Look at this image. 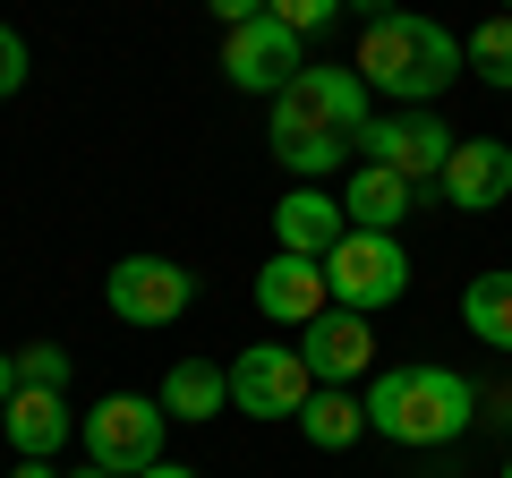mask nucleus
<instances>
[{
	"label": "nucleus",
	"mask_w": 512,
	"mask_h": 478,
	"mask_svg": "<svg viewBox=\"0 0 512 478\" xmlns=\"http://www.w3.org/2000/svg\"><path fill=\"white\" fill-rule=\"evenodd\" d=\"M367 427L384 444H410V453H444L478 427V385L461 368H436V359H410V368L367 376Z\"/></svg>",
	"instance_id": "obj_1"
},
{
	"label": "nucleus",
	"mask_w": 512,
	"mask_h": 478,
	"mask_svg": "<svg viewBox=\"0 0 512 478\" xmlns=\"http://www.w3.org/2000/svg\"><path fill=\"white\" fill-rule=\"evenodd\" d=\"M350 69L367 77V94H393V103L436 111V94L453 86V77H470V60H461V35H453V26L419 18V9H393V18H367L359 60H350Z\"/></svg>",
	"instance_id": "obj_2"
},
{
	"label": "nucleus",
	"mask_w": 512,
	"mask_h": 478,
	"mask_svg": "<svg viewBox=\"0 0 512 478\" xmlns=\"http://www.w3.org/2000/svg\"><path fill=\"white\" fill-rule=\"evenodd\" d=\"M376 120L367 111V77L359 69H299L291 86L274 94V137H350Z\"/></svg>",
	"instance_id": "obj_3"
},
{
	"label": "nucleus",
	"mask_w": 512,
	"mask_h": 478,
	"mask_svg": "<svg viewBox=\"0 0 512 478\" xmlns=\"http://www.w3.org/2000/svg\"><path fill=\"white\" fill-rule=\"evenodd\" d=\"M163 436H171V410L154 393H111L86 410V461L111 478H146L163 461Z\"/></svg>",
	"instance_id": "obj_4"
},
{
	"label": "nucleus",
	"mask_w": 512,
	"mask_h": 478,
	"mask_svg": "<svg viewBox=\"0 0 512 478\" xmlns=\"http://www.w3.org/2000/svg\"><path fill=\"white\" fill-rule=\"evenodd\" d=\"M325 282H333V308H359V316L393 308V299L410 291V248H402V231H359V222H350L342 248L325 257Z\"/></svg>",
	"instance_id": "obj_5"
},
{
	"label": "nucleus",
	"mask_w": 512,
	"mask_h": 478,
	"mask_svg": "<svg viewBox=\"0 0 512 478\" xmlns=\"http://www.w3.org/2000/svg\"><path fill=\"white\" fill-rule=\"evenodd\" d=\"M453 146H461V137L444 129L436 111H419V103H402V111H376V120L359 129V163L402 171L410 188H436V180H444V163H453Z\"/></svg>",
	"instance_id": "obj_6"
},
{
	"label": "nucleus",
	"mask_w": 512,
	"mask_h": 478,
	"mask_svg": "<svg viewBox=\"0 0 512 478\" xmlns=\"http://www.w3.org/2000/svg\"><path fill=\"white\" fill-rule=\"evenodd\" d=\"M316 393L308 359H299V342H248L231 359V410H248V419H299Z\"/></svg>",
	"instance_id": "obj_7"
},
{
	"label": "nucleus",
	"mask_w": 512,
	"mask_h": 478,
	"mask_svg": "<svg viewBox=\"0 0 512 478\" xmlns=\"http://www.w3.org/2000/svg\"><path fill=\"white\" fill-rule=\"evenodd\" d=\"M103 299H111V316L120 325H180L188 316V299H197V274L188 265H171V257H120L103 274Z\"/></svg>",
	"instance_id": "obj_8"
},
{
	"label": "nucleus",
	"mask_w": 512,
	"mask_h": 478,
	"mask_svg": "<svg viewBox=\"0 0 512 478\" xmlns=\"http://www.w3.org/2000/svg\"><path fill=\"white\" fill-rule=\"evenodd\" d=\"M299 43L308 35H291L282 18H256V26H231L222 35V77H231L239 94H282L308 60H299Z\"/></svg>",
	"instance_id": "obj_9"
},
{
	"label": "nucleus",
	"mask_w": 512,
	"mask_h": 478,
	"mask_svg": "<svg viewBox=\"0 0 512 478\" xmlns=\"http://www.w3.org/2000/svg\"><path fill=\"white\" fill-rule=\"evenodd\" d=\"M325 308H333L325 257H291V248H274V257L256 265V316H265V325H291V333H308Z\"/></svg>",
	"instance_id": "obj_10"
},
{
	"label": "nucleus",
	"mask_w": 512,
	"mask_h": 478,
	"mask_svg": "<svg viewBox=\"0 0 512 478\" xmlns=\"http://www.w3.org/2000/svg\"><path fill=\"white\" fill-rule=\"evenodd\" d=\"M299 359H308L316 385H359V376L376 368V333H367L359 308H325L308 325V342H299Z\"/></svg>",
	"instance_id": "obj_11"
},
{
	"label": "nucleus",
	"mask_w": 512,
	"mask_h": 478,
	"mask_svg": "<svg viewBox=\"0 0 512 478\" xmlns=\"http://www.w3.org/2000/svg\"><path fill=\"white\" fill-rule=\"evenodd\" d=\"M436 188H444V205H461V214L504 205V197H512V146H504V137H461Z\"/></svg>",
	"instance_id": "obj_12"
},
{
	"label": "nucleus",
	"mask_w": 512,
	"mask_h": 478,
	"mask_svg": "<svg viewBox=\"0 0 512 478\" xmlns=\"http://www.w3.org/2000/svg\"><path fill=\"white\" fill-rule=\"evenodd\" d=\"M342 231H350L342 197H325L316 180H299L291 197L274 205V248H291V257H333V248H342Z\"/></svg>",
	"instance_id": "obj_13"
},
{
	"label": "nucleus",
	"mask_w": 512,
	"mask_h": 478,
	"mask_svg": "<svg viewBox=\"0 0 512 478\" xmlns=\"http://www.w3.org/2000/svg\"><path fill=\"white\" fill-rule=\"evenodd\" d=\"M0 427H9V444H18V461H52L60 444L77 436L69 402H60V393H43V385H18V393H9V410H0Z\"/></svg>",
	"instance_id": "obj_14"
},
{
	"label": "nucleus",
	"mask_w": 512,
	"mask_h": 478,
	"mask_svg": "<svg viewBox=\"0 0 512 478\" xmlns=\"http://www.w3.org/2000/svg\"><path fill=\"white\" fill-rule=\"evenodd\" d=\"M342 214L359 222V231H402L410 214H419V188L402 180V171H384V163H359L342 188Z\"/></svg>",
	"instance_id": "obj_15"
},
{
	"label": "nucleus",
	"mask_w": 512,
	"mask_h": 478,
	"mask_svg": "<svg viewBox=\"0 0 512 478\" xmlns=\"http://www.w3.org/2000/svg\"><path fill=\"white\" fill-rule=\"evenodd\" d=\"M154 402H163L180 427H197V419H214V410L231 402V368H214V359H171V376H163Z\"/></svg>",
	"instance_id": "obj_16"
},
{
	"label": "nucleus",
	"mask_w": 512,
	"mask_h": 478,
	"mask_svg": "<svg viewBox=\"0 0 512 478\" xmlns=\"http://www.w3.org/2000/svg\"><path fill=\"white\" fill-rule=\"evenodd\" d=\"M291 427L316 444V453H342V444H359L367 402H359V385H316V393H308V410H299Z\"/></svg>",
	"instance_id": "obj_17"
},
{
	"label": "nucleus",
	"mask_w": 512,
	"mask_h": 478,
	"mask_svg": "<svg viewBox=\"0 0 512 478\" xmlns=\"http://www.w3.org/2000/svg\"><path fill=\"white\" fill-rule=\"evenodd\" d=\"M461 325L487 350H512V274H478L470 291H461Z\"/></svg>",
	"instance_id": "obj_18"
},
{
	"label": "nucleus",
	"mask_w": 512,
	"mask_h": 478,
	"mask_svg": "<svg viewBox=\"0 0 512 478\" xmlns=\"http://www.w3.org/2000/svg\"><path fill=\"white\" fill-rule=\"evenodd\" d=\"M274 163L291 180H333L342 163H359V146L350 137H274Z\"/></svg>",
	"instance_id": "obj_19"
},
{
	"label": "nucleus",
	"mask_w": 512,
	"mask_h": 478,
	"mask_svg": "<svg viewBox=\"0 0 512 478\" xmlns=\"http://www.w3.org/2000/svg\"><path fill=\"white\" fill-rule=\"evenodd\" d=\"M461 60H470V77H487V86L512 94V9L487 18V26H470V35H461Z\"/></svg>",
	"instance_id": "obj_20"
},
{
	"label": "nucleus",
	"mask_w": 512,
	"mask_h": 478,
	"mask_svg": "<svg viewBox=\"0 0 512 478\" xmlns=\"http://www.w3.org/2000/svg\"><path fill=\"white\" fill-rule=\"evenodd\" d=\"M18 385L60 393V385H69V350H60V342H26V350H18Z\"/></svg>",
	"instance_id": "obj_21"
},
{
	"label": "nucleus",
	"mask_w": 512,
	"mask_h": 478,
	"mask_svg": "<svg viewBox=\"0 0 512 478\" xmlns=\"http://www.w3.org/2000/svg\"><path fill=\"white\" fill-rule=\"evenodd\" d=\"M342 9H350V0H265V18H282L291 35H325Z\"/></svg>",
	"instance_id": "obj_22"
},
{
	"label": "nucleus",
	"mask_w": 512,
	"mask_h": 478,
	"mask_svg": "<svg viewBox=\"0 0 512 478\" xmlns=\"http://www.w3.org/2000/svg\"><path fill=\"white\" fill-rule=\"evenodd\" d=\"M18 86H26V35L0 26V94H18Z\"/></svg>",
	"instance_id": "obj_23"
},
{
	"label": "nucleus",
	"mask_w": 512,
	"mask_h": 478,
	"mask_svg": "<svg viewBox=\"0 0 512 478\" xmlns=\"http://www.w3.org/2000/svg\"><path fill=\"white\" fill-rule=\"evenodd\" d=\"M205 9L222 18V35H231V26H256V18H265V0H205Z\"/></svg>",
	"instance_id": "obj_24"
},
{
	"label": "nucleus",
	"mask_w": 512,
	"mask_h": 478,
	"mask_svg": "<svg viewBox=\"0 0 512 478\" xmlns=\"http://www.w3.org/2000/svg\"><path fill=\"white\" fill-rule=\"evenodd\" d=\"M478 419H495V427H512V385H478Z\"/></svg>",
	"instance_id": "obj_25"
},
{
	"label": "nucleus",
	"mask_w": 512,
	"mask_h": 478,
	"mask_svg": "<svg viewBox=\"0 0 512 478\" xmlns=\"http://www.w3.org/2000/svg\"><path fill=\"white\" fill-rule=\"evenodd\" d=\"M9 393H18V359L0 350V410H9Z\"/></svg>",
	"instance_id": "obj_26"
},
{
	"label": "nucleus",
	"mask_w": 512,
	"mask_h": 478,
	"mask_svg": "<svg viewBox=\"0 0 512 478\" xmlns=\"http://www.w3.org/2000/svg\"><path fill=\"white\" fill-rule=\"evenodd\" d=\"M350 9H359V18H393V9H402V0H350Z\"/></svg>",
	"instance_id": "obj_27"
},
{
	"label": "nucleus",
	"mask_w": 512,
	"mask_h": 478,
	"mask_svg": "<svg viewBox=\"0 0 512 478\" xmlns=\"http://www.w3.org/2000/svg\"><path fill=\"white\" fill-rule=\"evenodd\" d=\"M9 478H60V470H52V461H18V470H9Z\"/></svg>",
	"instance_id": "obj_28"
},
{
	"label": "nucleus",
	"mask_w": 512,
	"mask_h": 478,
	"mask_svg": "<svg viewBox=\"0 0 512 478\" xmlns=\"http://www.w3.org/2000/svg\"><path fill=\"white\" fill-rule=\"evenodd\" d=\"M146 478H197V470H180V461H154V470Z\"/></svg>",
	"instance_id": "obj_29"
},
{
	"label": "nucleus",
	"mask_w": 512,
	"mask_h": 478,
	"mask_svg": "<svg viewBox=\"0 0 512 478\" xmlns=\"http://www.w3.org/2000/svg\"><path fill=\"white\" fill-rule=\"evenodd\" d=\"M69 478H111V470H94V461H86V470H69Z\"/></svg>",
	"instance_id": "obj_30"
},
{
	"label": "nucleus",
	"mask_w": 512,
	"mask_h": 478,
	"mask_svg": "<svg viewBox=\"0 0 512 478\" xmlns=\"http://www.w3.org/2000/svg\"><path fill=\"white\" fill-rule=\"evenodd\" d=\"M495 478H512V453H504V470H495Z\"/></svg>",
	"instance_id": "obj_31"
},
{
	"label": "nucleus",
	"mask_w": 512,
	"mask_h": 478,
	"mask_svg": "<svg viewBox=\"0 0 512 478\" xmlns=\"http://www.w3.org/2000/svg\"><path fill=\"white\" fill-rule=\"evenodd\" d=\"M504 9H512V0H504Z\"/></svg>",
	"instance_id": "obj_32"
}]
</instances>
